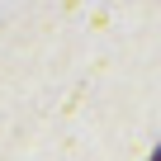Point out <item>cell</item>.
<instances>
[{"label":"cell","instance_id":"obj_1","mask_svg":"<svg viewBox=\"0 0 161 161\" xmlns=\"http://www.w3.org/2000/svg\"><path fill=\"white\" fill-rule=\"evenodd\" d=\"M147 161H161V147H156V152H152V156H147Z\"/></svg>","mask_w":161,"mask_h":161}]
</instances>
